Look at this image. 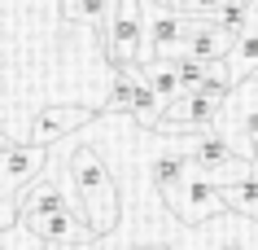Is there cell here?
I'll return each mask as SVG.
<instances>
[{"mask_svg": "<svg viewBox=\"0 0 258 250\" xmlns=\"http://www.w3.org/2000/svg\"><path fill=\"white\" fill-rule=\"evenodd\" d=\"M188 31H192V18H175V14L153 9V18L145 22L149 62H153V57H179V53H184V44H188Z\"/></svg>", "mask_w": 258, "mask_h": 250, "instance_id": "6", "label": "cell"}, {"mask_svg": "<svg viewBox=\"0 0 258 250\" xmlns=\"http://www.w3.org/2000/svg\"><path fill=\"white\" fill-rule=\"evenodd\" d=\"M132 250H166V246H132Z\"/></svg>", "mask_w": 258, "mask_h": 250, "instance_id": "15", "label": "cell"}, {"mask_svg": "<svg viewBox=\"0 0 258 250\" xmlns=\"http://www.w3.org/2000/svg\"><path fill=\"white\" fill-rule=\"evenodd\" d=\"M0 250H48V246H44L22 220H9L5 228H0Z\"/></svg>", "mask_w": 258, "mask_h": 250, "instance_id": "13", "label": "cell"}, {"mask_svg": "<svg viewBox=\"0 0 258 250\" xmlns=\"http://www.w3.org/2000/svg\"><path fill=\"white\" fill-rule=\"evenodd\" d=\"M223 66H228L232 88H241V83L258 70V22H249V31H241V35H236L232 53L223 57Z\"/></svg>", "mask_w": 258, "mask_h": 250, "instance_id": "9", "label": "cell"}, {"mask_svg": "<svg viewBox=\"0 0 258 250\" xmlns=\"http://www.w3.org/2000/svg\"><path fill=\"white\" fill-rule=\"evenodd\" d=\"M219 193H223V207H228V215L258 220V171H249V176H245V180H236V184H223Z\"/></svg>", "mask_w": 258, "mask_h": 250, "instance_id": "10", "label": "cell"}, {"mask_svg": "<svg viewBox=\"0 0 258 250\" xmlns=\"http://www.w3.org/2000/svg\"><path fill=\"white\" fill-rule=\"evenodd\" d=\"M0 40H5V22H0Z\"/></svg>", "mask_w": 258, "mask_h": 250, "instance_id": "17", "label": "cell"}, {"mask_svg": "<svg viewBox=\"0 0 258 250\" xmlns=\"http://www.w3.org/2000/svg\"><path fill=\"white\" fill-rule=\"evenodd\" d=\"M245 83H254V88H258V70H254V75H249V79H245Z\"/></svg>", "mask_w": 258, "mask_h": 250, "instance_id": "16", "label": "cell"}, {"mask_svg": "<svg viewBox=\"0 0 258 250\" xmlns=\"http://www.w3.org/2000/svg\"><path fill=\"white\" fill-rule=\"evenodd\" d=\"M18 202V220H44V215H61V211H75L70 193L57 180H31L22 193L14 197Z\"/></svg>", "mask_w": 258, "mask_h": 250, "instance_id": "7", "label": "cell"}, {"mask_svg": "<svg viewBox=\"0 0 258 250\" xmlns=\"http://www.w3.org/2000/svg\"><path fill=\"white\" fill-rule=\"evenodd\" d=\"M44 163H48V149H40V145H9L0 154V184H5V193L18 197L31 180H40Z\"/></svg>", "mask_w": 258, "mask_h": 250, "instance_id": "5", "label": "cell"}, {"mask_svg": "<svg viewBox=\"0 0 258 250\" xmlns=\"http://www.w3.org/2000/svg\"><path fill=\"white\" fill-rule=\"evenodd\" d=\"M96 114L83 110V106H48V110H40L35 119H31V132H27V145H40V149H48V145H57L61 136H70V132H79V127H88Z\"/></svg>", "mask_w": 258, "mask_h": 250, "instance_id": "4", "label": "cell"}, {"mask_svg": "<svg viewBox=\"0 0 258 250\" xmlns=\"http://www.w3.org/2000/svg\"><path fill=\"white\" fill-rule=\"evenodd\" d=\"M101 35V48H105V62L114 70L122 66H140V44H145V0H114L109 5V18L96 27Z\"/></svg>", "mask_w": 258, "mask_h": 250, "instance_id": "2", "label": "cell"}, {"mask_svg": "<svg viewBox=\"0 0 258 250\" xmlns=\"http://www.w3.org/2000/svg\"><path fill=\"white\" fill-rule=\"evenodd\" d=\"M254 22H258V5H254Z\"/></svg>", "mask_w": 258, "mask_h": 250, "instance_id": "18", "label": "cell"}, {"mask_svg": "<svg viewBox=\"0 0 258 250\" xmlns=\"http://www.w3.org/2000/svg\"><path fill=\"white\" fill-rule=\"evenodd\" d=\"M188 171H192V158H188V154H179V149H162V154L149 163V176H153V184H158V189L179 184Z\"/></svg>", "mask_w": 258, "mask_h": 250, "instance_id": "11", "label": "cell"}, {"mask_svg": "<svg viewBox=\"0 0 258 250\" xmlns=\"http://www.w3.org/2000/svg\"><path fill=\"white\" fill-rule=\"evenodd\" d=\"M241 132H245V145H249V163H254V171H258V106H254V110H245Z\"/></svg>", "mask_w": 258, "mask_h": 250, "instance_id": "14", "label": "cell"}, {"mask_svg": "<svg viewBox=\"0 0 258 250\" xmlns=\"http://www.w3.org/2000/svg\"><path fill=\"white\" fill-rule=\"evenodd\" d=\"M66 176H70V184H75V193L83 202V220L92 224V233L96 237L114 233V224H118V184L109 176V167L96 158V149H88V145L70 149Z\"/></svg>", "mask_w": 258, "mask_h": 250, "instance_id": "1", "label": "cell"}, {"mask_svg": "<svg viewBox=\"0 0 258 250\" xmlns=\"http://www.w3.org/2000/svg\"><path fill=\"white\" fill-rule=\"evenodd\" d=\"M232 44H236V35L223 31L215 18H192V31H188L184 53L197 57V62H223V57L232 53Z\"/></svg>", "mask_w": 258, "mask_h": 250, "instance_id": "8", "label": "cell"}, {"mask_svg": "<svg viewBox=\"0 0 258 250\" xmlns=\"http://www.w3.org/2000/svg\"><path fill=\"white\" fill-rule=\"evenodd\" d=\"M109 5L114 0H61V14L70 22H92V27H101L109 18Z\"/></svg>", "mask_w": 258, "mask_h": 250, "instance_id": "12", "label": "cell"}, {"mask_svg": "<svg viewBox=\"0 0 258 250\" xmlns=\"http://www.w3.org/2000/svg\"><path fill=\"white\" fill-rule=\"evenodd\" d=\"M162 197H166V207L175 211V220H184V224H206V220H219V215H228L219 184H210L202 171H188L179 184L162 189Z\"/></svg>", "mask_w": 258, "mask_h": 250, "instance_id": "3", "label": "cell"}]
</instances>
